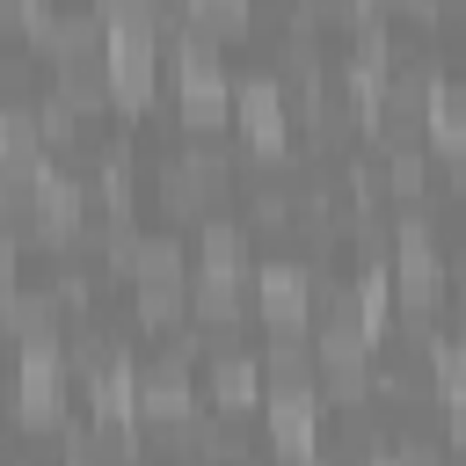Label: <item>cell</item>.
Returning a JSON list of instances; mask_svg holds the SVG:
<instances>
[{
  "instance_id": "cell-1",
  "label": "cell",
  "mask_w": 466,
  "mask_h": 466,
  "mask_svg": "<svg viewBox=\"0 0 466 466\" xmlns=\"http://www.w3.org/2000/svg\"><path fill=\"white\" fill-rule=\"evenodd\" d=\"M211 393H218V408H248V400H255V364H240V357H218V371H211Z\"/></svg>"
}]
</instances>
